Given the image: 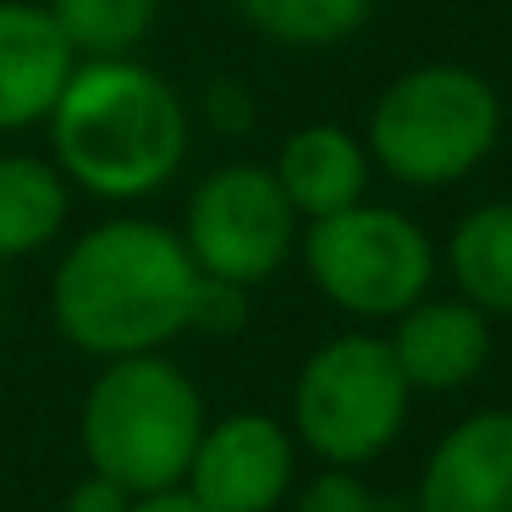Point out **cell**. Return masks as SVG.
Masks as SVG:
<instances>
[{
    "label": "cell",
    "mask_w": 512,
    "mask_h": 512,
    "mask_svg": "<svg viewBox=\"0 0 512 512\" xmlns=\"http://www.w3.org/2000/svg\"><path fill=\"white\" fill-rule=\"evenodd\" d=\"M446 270L457 298H468L485 320H512V199L479 204L452 226Z\"/></svg>",
    "instance_id": "obj_13"
},
{
    "label": "cell",
    "mask_w": 512,
    "mask_h": 512,
    "mask_svg": "<svg viewBox=\"0 0 512 512\" xmlns=\"http://www.w3.org/2000/svg\"><path fill=\"white\" fill-rule=\"evenodd\" d=\"M254 34L287 50H331L369 23L375 0H232Z\"/></svg>",
    "instance_id": "obj_15"
},
{
    "label": "cell",
    "mask_w": 512,
    "mask_h": 512,
    "mask_svg": "<svg viewBox=\"0 0 512 512\" xmlns=\"http://www.w3.org/2000/svg\"><path fill=\"white\" fill-rule=\"evenodd\" d=\"M50 122V155L94 199H149L188 160V105L133 56L78 61Z\"/></svg>",
    "instance_id": "obj_2"
},
{
    "label": "cell",
    "mask_w": 512,
    "mask_h": 512,
    "mask_svg": "<svg viewBox=\"0 0 512 512\" xmlns=\"http://www.w3.org/2000/svg\"><path fill=\"white\" fill-rule=\"evenodd\" d=\"M501 138V100L485 72L430 61L386 83L369 111V160L402 188H452L474 177Z\"/></svg>",
    "instance_id": "obj_4"
},
{
    "label": "cell",
    "mask_w": 512,
    "mask_h": 512,
    "mask_svg": "<svg viewBox=\"0 0 512 512\" xmlns=\"http://www.w3.org/2000/svg\"><path fill=\"white\" fill-rule=\"evenodd\" d=\"M369 507H375V490L358 479V468H325L298 496V512H369Z\"/></svg>",
    "instance_id": "obj_18"
},
{
    "label": "cell",
    "mask_w": 512,
    "mask_h": 512,
    "mask_svg": "<svg viewBox=\"0 0 512 512\" xmlns=\"http://www.w3.org/2000/svg\"><path fill=\"white\" fill-rule=\"evenodd\" d=\"M303 265L314 287L353 320H397L402 309L430 292L435 281V243L413 215L391 204H347L320 215L303 232Z\"/></svg>",
    "instance_id": "obj_6"
},
{
    "label": "cell",
    "mask_w": 512,
    "mask_h": 512,
    "mask_svg": "<svg viewBox=\"0 0 512 512\" xmlns=\"http://www.w3.org/2000/svg\"><path fill=\"white\" fill-rule=\"evenodd\" d=\"M298 479V435L270 413H226L204 424L182 490L210 512H276Z\"/></svg>",
    "instance_id": "obj_8"
},
{
    "label": "cell",
    "mask_w": 512,
    "mask_h": 512,
    "mask_svg": "<svg viewBox=\"0 0 512 512\" xmlns=\"http://www.w3.org/2000/svg\"><path fill=\"white\" fill-rule=\"evenodd\" d=\"M413 386L402 380L391 342L375 331H342L314 347L292 386V435L325 468H364L391 452L408 424Z\"/></svg>",
    "instance_id": "obj_5"
},
{
    "label": "cell",
    "mask_w": 512,
    "mask_h": 512,
    "mask_svg": "<svg viewBox=\"0 0 512 512\" xmlns=\"http://www.w3.org/2000/svg\"><path fill=\"white\" fill-rule=\"evenodd\" d=\"M133 512H210V507H204V501L199 496H188V490H155V496H138L133 501Z\"/></svg>",
    "instance_id": "obj_21"
},
{
    "label": "cell",
    "mask_w": 512,
    "mask_h": 512,
    "mask_svg": "<svg viewBox=\"0 0 512 512\" xmlns=\"http://www.w3.org/2000/svg\"><path fill=\"white\" fill-rule=\"evenodd\" d=\"M402 380L413 391H463L490 364V320L468 298H430L397 314V331L386 336Z\"/></svg>",
    "instance_id": "obj_10"
},
{
    "label": "cell",
    "mask_w": 512,
    "mask_h": 512,
    "mask_svg": "<svg viewBox=\"0 0 512 512\" xmlns=\"http://www.w3.org/2000/svg\"><path fill=\"white\" fill-rule=\"evenodd\" d=\"M369 512H419V501L413 496H375V507Z\"/></svg>",
    "instance_id": "obj_22"
},
{
    "label": "cell",
    "mask_w": 512,
    "mask_h": 512,
    "mask_svg": "<svg viewBox=\"0 0 512 512\" xmlns=\"http://www.w3.org/2000/svg\"><path fill=\"white\" fill-rule=\"evenodd\" d=\"M45 12L56 17L61 39L78 61H111L144 45L160 0H45Z\"/></svg>",
    "instance_id": "obj_16"
},
{
    "label": "cell",
    "mask_w": 512,
    "mask_h": 512,
    "mask_svg": "<svg viewBox=\"0 0 512 512\" xmlns=\"http://www.w3.org/2000/svg\"><path fill=\"white\" fill-rule=\"evenodd\" d=\"M204 116H210L221 133H248V122H254V100H248V89L237 78H215L210 89H204Z\"/></svg>",
    "instance_id": "obj_19"
},
{
    "label": "cell",
    "mask_w": 512,
    "mask_h": 512,
    "mask_svg": "<svg viewBox=\"0 0 512 512\" xmlns=\"http://www.w3.org/2000/svg\"><path fill=\"white\" fill-rule=\"evenodd\" d=\"M369 166H375L369 149L358 144L347 127L314 122V127H298V133L281 144V155L270 171H276L287 204L298 210V221H320V215H336V210L364 199Z\"/></svg>",
    "instance_id": "obj_12"
},
{
    "label": "cell",
    "mask_w": 512,
    "mask_h": 512,
    "mask_svg": "<svg viewBox=\"0 0 512 512\" xmlns=\"http://www.w3.org/2000/svg\"><path fill=\"white\" fill-rule=\"evenodd\" d=\"M199 265L160 221L116 215L67 248L50 276V314L61 342L89 358L160 353L188 331Z\"/></svg>",
    "instance_id": "obj_1"
},
{
    "label": "cell",
    "mask_w": 512,
    "mask_h": 512,
    "mask_svg": "<svg viewBox=\"0 0 512 512\" xmlns=\"http://www.w3.org/2000/svg\"><path fill=\"white\" fill-rule=\"evenodd\" d=\"M419 512H512V408L457 419L424 457Z\"/></svg>",
    "instance_id": "obj_9"
},
{
    "label": "cell",
    "mask_w": 512,
    "mask_h": 512,
    "mask_svg": "<svg viewBox=\"0 0 512 512\" xmlns=\"http://www.w3.org/2000/svg\"><path fill=\"white\" fill-rule=\"evenodd\" d=\"M72 67H78V56L45 6L0 0V133H23V127L45 122Z\"/></svg>",
    "instance_id": "obj_11"
},
{
    "label": "cell",
    "mask_w": 512,
    "mask_h": 512,
    "mask_svg": "<svg viewBox=\"0 0 512 512\" xmlns=\"http://www.w3.org/2000/svg\"><path fill=\"white\" fill-rule=\"evenodd\" d=\"M243 320H248V287L199 276V287H193V309H188V331H210V336L221 331V336H232Z\"/></svg>",
    "instance_id": "obj_17"
},
{
    "label": "cell",
    "mask_w": 512,
    "mask_h": 512,
    "mask_svg": "<svg viewBox=\"0 0 512 512\" xmlns=\"http://www.w3.org/2000/svg\"><path fill=\"white\" fill-rule=\"evenodd\" d=\"M204 397L166 353L105 358L83 397V457L94 474L116 479L127 496L177 490L204 435Z\"/></svg>",
    "instance_id": "obj_3"
},
{
    "label": "cell",
    "mask_w": 512,
    "mask_h": 512,
    "mask_svg": "<svg viewBox=\"0 0 512 512\" xmlns=\"http://www.w3.org/2000/svg\"><path fill=\"white\" fill-rule=\"evenodd\" d=\"M133 501L138 496H127L116 479H105V474H83L78 485H72V496H67V507L61 512H133Z\"/></svg>",
    "instance_id": "obj_20"
},
{
    "label": "cell",
    "mask_w": 512,
    "mask_h": 512,
    "mask_svg": "<svg viewBox=\"0 0 512 512\" xmlns=\"http://www.w3.org/2000/svg\"><path fill=\"white\" fill-rule=\"evenodd\" d=\"M72 193L56 160L39 155H0V265L28 259L67 226Z\"/></svg>",
    "instance_id": "obj_14"
},
{
    "label": "cell",
    "mask_w": 512,
    "mask_h": 512,
    "mask_svg": "<svg viewBox=\"0 0 512 512\" xmlns=\"http://www.w3.org/2000/svg\"><path fill=\"white\" fill-rule=\"evenodd\" d=\"M182 248L193 254L199 276L259 287L298 248V210L287 204L270 166H221L193 188L182 215Z\"/></svg>",
    "instance_id": "obj_7"
}]
</instances>
